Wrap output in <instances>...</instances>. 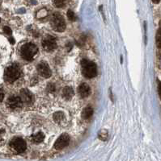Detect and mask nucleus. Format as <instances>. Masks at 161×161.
Masks as SVG:
<instances>
[{
  "instance_id": "f257e3e1",
  "label": "nucleus",
  "mask_w": 161,
  "mask_h": 161,
  "mask_svg": "<svg viewBox=\"0 0 161 161\" xmlns=\"http://www.w3.org/2000/svg\"><path fill=\"white\" fill-rule=\"evenodd\" d=\"M82 73L87 78H93L97 74V67L94 62L84 59L81 61Z\"/></svg>"
},
{
  "instance_id": "f03ea898",
  "label": "nucleus",
  "mask_w": 161,
  "mask_h": 161,
  "mask_svg": "<svg viewBox=\"0 0 161 161\" xmlns=\"http://www.w3.org/2000/svg\"><path fill=\"white\" fill-rule=\"evenodd\" d=\"M20 76V69L17 65H11L8 66L4 72V79L6 82L12 83L18 79Z\"/></svg>"
},
{
  "instance_id": "7ed1b4c3",
  "label": "nucleus",
  "mask_w": 161,
  "mask_h": 161,
  "mask_svg": "<svg viewBox=\"0 0 161 161\" xmlns=\"http://www.w3.org/2000/svg\"><path fill=\"white\" fill-rule=\"evenodd\" d=\"M37 53V47L32 43H28L24 45L20 49V55L22 58L26 61H32Z\"/></svg>"
},
{
  "instance_id": "20e7f679",
  "label": "nucleus",
  "mask_w": 161,
  "mask_h": 161,
  "mask_svg": "<svg viewBox=\"0 0 161 161\" xmlns=\"http://www.w3.org/2000/svg\"><path fill=\"white\" fill-rule=\"evenodd\" d=\"M52 28L56 32H63L66 29V22L64 20L63 16L59 13H54L50 21Z\"/></svg>"
},
{
  "instance_id": "39448f33",
  "label": "nucleus",
  "mask_w": 161,
  "mask_h": 161,
  "mask_svg": "<svg viewBox=\"0 0 161 161\" xmlns=\"http://www.w3.org/2000/svg\"><path fill=\"white\" fill-rule=\"evenodd\" d=\"M11 148L17 153H23L27 148V144L21 138H15L11 141Z\"/></svg>"
},
{
  "instance_id": "423d86ee",
  "label": "nucleus",
  "mask_w": 161,
  "mask_h": 161,
  "mask_svg": "<svg viewBox=\"0 0 161 161\" xmlns=\"http://www.w3.org/2000/svg\"><path fill=\"white\" fill-rule=\"evenodd\" d=\"M69 143H70V136L67 134H62L56 140L54 143V148L57 150H61L62 148H66Z\"/></svg>"
},
{
  "instance_id": "0eeeda50",
  "label": "nucleus",
  "mask_w": 161,
  "mask_h": 161,
  "mask_svg": "<svg viewBox=\"0 0 161 161\" xmlns=\"http://www.w3.org/2000/svg\"><path fill=\"white\" fill-rule=\"evenodd\" d=\"M37 71L41 77H45V78H49L52 74L51 69L46 62H41V63L38 64Z\"/></svg>"
},
{
  "instance_id": "6e6552de",
  "label": "nucleus",
  "mask_w": 161,
  "mask_h": 161,
  "mask_svg": "<svg viewBox=\"0 0 161 161\" xmlns=\"http://www.w3.org/2000/svg\"><path fill=\"white\" fill-rule=\"evenodd\" d=\"M43 48L46 51H53L57 48V43L55 38L53 36H47L42 41Z\"/></svg>"
},
{
  "instance_id": "1a4fd4ad",
  "label": "nucleus",
  "mask_w": 161,
  "mask_h": 161,
  "mask_svg": "<svg viewBox=\"0 0 161 161\" xmlns=\"http://www.w3.org/2000/svg\"><path fill=\"white\" fill-rule=\"evenodd\" d=\"M8 106L9 108L12 109V110H16L20 107H21L22 102L21 98L17 96H11L10 98H8Z\"/></svg>"
},
{
  "instance_id": "9d476101",
  "label": "nucleus",
  "mask_w": 161,
  "mask_h": 161,
  "mask_svg": "<svg viewBox=\"0 0 161 161\" xmlns=\"http://www.w3.org/2000/svg\"><path fill=\"white\" fill-rule=\"evenodd\" d=\"M20 98L23 102H25L27 104H30L32 102L33 99V96H32V93L27 89H23L20 91Z\"/></svg>"
},
{
  "instance_id": "9b49d317",
  "label": "nucleus",
  "mask_w": 161,
  "mask_h": 161,
  "mask_svg": "<svg viewBox=\"0 0 161 161\" xmlns=\"http://www.w3.org/2000/svg\"><path fill=\"white\" fill-rule=\"evenodd\" d=\"M78 93H79V94L81 98H87V96H89L90 93H91V89H90L89 85L86 83L81 84L78 88Z\"/></svg>"
},
{
  "instance_id": "f8f14e48",
  "label": "nucleus",
  "mask_w": 161,
  "mask_h": 161,
  "mask_svg": "<svg viewBox=\"0 0 161 161\" xmlns=\"http://www.w3.org/2000/svg\"><path fill=\"white\" fill-rule=\"evenodd\" d=\"M73 95H74V90L72 88L69 87V86L64 88L62 90V97L66 100H71Z\"/></svg>"
},
{
  "instance_id": "ddd939ff",
  "label": "nucleus",
  "mask_w": 161,
  "mask_h": 161,
  "mask_svg": "<svg viewBox=\"0 0 161 161\" xmlns=\"http://www.w3.org/2000/svg\"><path fill=\"white\" fill-rule=\"evenodd\" d=\"M93 109L91 106H87L86 108L84 109L82 112V118L84 119H88L93 116Z\"/></svg>"
},
{
  "instance_id": "4468645a",
  "label": "nucleus",
  "mask_w": 161,
  "mask_h": 161,
  "mask_svg": "<svg viewBox=\"0 0 161 161\" xmlns=\"http://www.w3.org/2000/svg\"><path fill=\"white\" fill-rule=\"evenodd\" d=\"M45 139V135L41 132H38L37 134H35L32 136V140L36 143H41Z\"/></svg>"
},
{
  "instance_id": "2eb2a0df",
  "label": "nucleus",
  "mask_w": 161,
  "mask_h": 161,
  "mask_svg": "<svg viewBox=\"0 0 161 161\" xmlns=\"http://www.w3.org/2000/svg\"><path fill=\"white\" fill-rule=\"evenodd\" d=\"M64 119V114L61 111H58L56 113L53 114V120L57 123H60L62 119Z\"/></svg>"
},
{
  "instance_id": "dca6fc26",
  "label": "nucleus",
  "mask_w": 161,
  "mask_h": 161,
  "mask_svg": "<svg viewBox=\"0 0 161 161\" xmlns=\"http://www.w3.org/2000/svg\"><path fill=\"white\" fill-rule=\"evenodd\" d=\"M156 41L158 48H161V27L159 28L158 31H157V33H156Z\"/></svg>"
},
{
  "instance_id": "f3484780",
  "label": "nucleus",
  "mask_w": 161,
  "mask_h": 161,
  "mask_svg": "<svg viewBox=\"0 0 161 161\" xmlns=\"http://www.w3.org/2000/svg\"><path fill=\"white\" fill-rule=\"evenodd\" d=\"M66 0H53V5L58 8L64 7L66 5Z\"/></svg>"
},
{
  "instance_id": "a211bd4d",
  "label": "nucleus",
  "mask_w": 161,
  "mask_h": 161,
  "mask_svg": "<svg viewBox=\"0 0 161 161\" xmlns=\"http://www.w3.org/2000/svg\"><path fill=\"white\" fill-rule=\"evenodd\" d=\"M98 135H99V138H100V139H102V140H106L107 139V138H108V133H107L105 131H100Z\"/></svg>"
},
{
  "instance_id": "6ab92c4d",
  "label": "nucleus",
  "mask_w": 161,
  "mask_h": 161,
  "mask_svg": "<svg viewBox=\"0 0 161 161\" xmlns=\"http://www.w3.org/2000/svg\"><path fill=\"white\" fill-rule=\"evenodd\" d=\"M67 17H68V19L71 21H74L75 19H76L75 18V16H74V13L72 11H71V10H69L67 11Z\"/></svg>"
},
{
  "instance_id": "aec40b11",
  "label": "nucleus",
  "mask_w": 161,
  "mask_h": 161,
  "mask_svg": "<svg viewBox=\"0 0 161 161\" xmlns=\"http://www.w3.org/2000/svg\"><path fill=\"white\" fill-rule=\"evenodd\" d=\"M46 16H47V11H45V9H42L37 13V18H42V17H45Z\"/></svg>"
},
{
  "instance_id": "412c9836",
  "label": "nucleus",
  "mask_w": 161,
  "mask_h": 161,
  "mask_svg": "<svg viewBox=\"0 0 161 161\" xmlns=\"http://www.w3.org/2000/svg\"><path fill=\"white\" fill-rule=\"evenodd\" d=\"M47 90L49 92H53L55 90V87L53 84H48L47 86Z\"/></svg>"
},
{
  "instance_id": "4be33fe9",
  "label": "nucleus",
  "mask_w": 161,
  "mask_h": 161,
  "mask_svg": "<svg viewBox=\"0 0 161 161\" xmlns=\"http://www.w3.org/2000/svg\"><path fill=\"white\" fill-rule=\"evenodd\" d=\"M3 31H4V32H5L6 34L8 35H11V29L9 27H3Z\"/></svg>"
},
{
  "instance_id": "5701e85b",
  "label": "nucleus",
  "mask_w": 161,
  "mask_h": 161,
  "mask_svg": "<svg viewBox=\"0 0 161 161\" xmlns=\"http://www.w3.org/2000/svg\"><path fill=\"white\" fill-rule=\"evenodd\" d=\"M3 98H4V93H3V90L0 88V102L3 101Z\"/></svg>"
},
{
  "instance_id": "b1692460",
  "label": "nucleus",
  "mask_w": 161,
  "mask_h": 161,
  "mask_svg": "<svg viewBox=\"0 0 161 161\" xmlns=\"http://www.w3.org/2000/svg\"><path fill=\"white\" fill-rule=\"evenodd\" d=\"M158 90H159V97H160V99H161V82L159 83Z\"/></svg>"
},
{
  "instance_id": "393cba45",
  "label": "nucleus",
  "mask_w": 161,
  "mask_h": 161,
  "mask_svg": "<svg viewBox=\"0 0 161 161\" xmlns=\"http://www.w3.org/2000/svg\"><path fill=\"white\" fill-rule=\"evenodd\" d=\"M9 41H10V43H11V45H14V44H15V40H14V38H12V37L9 39Z\"/></svg>"
},
{
  "instance_id": "a878e982",
  "label": "nucleus",
  "mask_w": 161,
  "mask_h": 161,
  "mask_svg": "<svg viewBox=\"0 0 161 161\" xmlns=\"http://www.w3.org/2000/svg\"><path fill=\"white\" fill-rule=\"evenodd\" d=\"M152 2H153L154 3H156V4H157V3H159V2H160V0H152Z\"/></svg>"
},
{
  "instance_id": "bb28decb",
  "label": "nucleus",
  "mask_w": 161,
  "mask_h": 161,
  "mask_svg": "<svg viewBox=\"0 0 161 161\" xmlns=\"http://www.w3.org/2000/svg\"><path fill=\"white\" fill-rule=\"evenodd\" d=\"M2 132H3V131H2V130H0V134H1Z\"/></svg>"
},
{
  "instance_id": "cd10ccee",
  "label": "nucleus",
  "mask_w": 161,
  "mask_h": 161,
  "mask_svg": "<svg viewBox=\"0 0 161 161\" xmlns=\"http://www.w3.org/2000/svg\"><path fill=\"white\" fill-rule=\"evenodd\" d=\"M0 22H1V19H0Z\"/></svg>"
}]
</instances>
